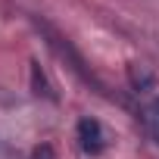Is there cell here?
Listing matches in <instances>:
<instances>
[{
	"label": "cell",
	"mask_w": 159,
	"mask_h": 159,
	"mask_svg": "<svg viewBox=\"0 0 159 159\" xmlns=\"http://www.w3.org/2000/svg\"><path fill=\"white\" fill-rule=\"evenodd\" d=\"M103 125L91 116H84L81 122H78V143H81L84 153H100L103 150Z\"/></svg>",
	"instance_id": "2"
},
{
	"label": "cell",
	"mask_w": 159,
	"mask_h": 159,
	"mask_svg": "<svg viewBox=\"0 0 159 159\" xmlns=\"http://www.w3.org/2000/svg\"><path fill=\"white\" fill-rule=\"evenodd\" d=\"M31 91H34L38 97L56 100V94H53V88H50V81H47V75L41 72V66H38V62H31Z\"/></svg>",
	"instance_id": "4"
},
{
	"label": "cell",
	"mask_w": 159,
	"mask_h": 159,
	"mask_svg": "<svg viewBox=\"0 0 159 159\" xmlns=\"http://www.w3.org/2000/svg\"><path fill=\"white\" fill-rule=\"evenodd\" d=\"M38 25H41V28H44V34L50 38V47H53V50H56V53H59V56H62V59H66V62H69V66H72V69L78 72V75H81V78H84L88 84H94L97 91H103V84L97 81V78H94L91 72H88V66H84V59H81V53H78V50H75V47L69 44V38H62V34H56V31H53V28H50L47 22H38Z\"/></svg>",
	"instance_id": "1"
},
{
	"label": "cell",
	"mask_w": 159,
	"mask_h": 159,
	"mask_svg": "<svg viewBox=\"0 0 159 159\" xmlns=\"http://www.w3.org/2000/svg\"><path fill=\"white\" fill-rule=\"evenodd\" d=\"M31 159H53V150H50V147H38V150L31 153Z\"/></svg>",
	"instance_id": "6"
},
{
	"label": "cell",
	"mask_w": 159,
	"mask_h": 159,
	"mask_svg": "<svg viewBox=\"0 0 159 159\" xmlns=\"http://www.w3.org/2000/svg\"><path fill=\"white\" fill-rule=\"evenodd\" d=\"M147 122H150V131H153V137L159 140V103H153V106L147 109Z\"/></svg>",
	"instance_id": "5"
},
{
	"label": "cell",
	"mask_w": 159,
	"mask_h": 159,
	"mask_svg": "<svg viewBox=\"0 0 159 159\" xmlns=\"http://www.w3.org/2000/svg\"><path fill=\"white\" fill-rule=\"evenodd\" d=\"M128 81H131V88H134L137 94H147V91H153V84H156V75H153L147 66L131 62V66H128Z\"/></svg>",
	"instance_id": "3"
}]
</instances>
